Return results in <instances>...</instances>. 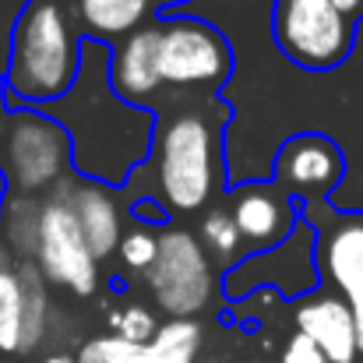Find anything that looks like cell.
<instances>
[{
	"label": "cell",
	"instance_id": "obj_1",
	"mask_svg": "<svg viewBox=\"0 0 363 363\" xmlns=\"http://www.w3.org/2000/svg\"><path fill=\"white\" fill-rule=\"evenodd\" d=\"M110 53H113V46L85 39L82 74H78L74 89L60 103L43 106V113L67 130L74 173L82 180H96L113 191H123L130 184V177L155 152L159 117L113 92Z\"/></svg>",
	"mask_w": 363,
	"mask_h": 363
},
{
	"label": "cell",
	"instance_id": "obj_2",
	"mask_svg": "<svg viewBox=\"0 0 363 363\" xmlns=\"http://www.w3.org/2000/svg\"><path fill=\"white\" fill-rule=\"evenodd\" d=\"M85 39L71 0H28L11 28L4 110H43L60 103L82 74Z\"/></svg>",
	"mask_w": 363,
	"mask_h": 363
},
{
	"label": "cell",
	"instance_id": "obj_3",
	"mask_svg": "<svg viewBox=\"0 0 363 363\" xmlns=\"http://www.w3.org/2000/svg\"><path fill=\"white\" fill-rule=\"evenodd\" d=\"M230 117L233 106L219 96L208 110H184L159 121L155 152L145 166L155 169V187L169 212H198L219 191Z\"/></svg>",
	"mask_w": 363,
	"mask_h": 363
},
{
	"label": "cell",
	"instance_id": "obj_4",
	"mask_svg": "<svg viewBox=\"0 0 363 363\" xmlns=\"http://www.w3.org/2000/svg\"><path fill=\"white\" fill-rule=\"evenodd\" d=\"M159 21V74L162 89L180 96H223L233 78V46L208 21L194 14H155Z\"/></svg>",
	"mask_w": 363,
	"mask_h": 363
},
{
	"label": "cell",
	"instance_id": "obj_5",
	"mask_svg": "<svg viewBox=\"0 0 363 363\" xmlns=\"http://www.w3.org/2000/svg\"><path fill=\"white\" fill-rule=\"evenodd\" d=\"M74 173L71 138L43 110H4L0 121V177L7 194L39 198Z\"/></svg>",
	"mask_w": 363,
	"mask_h": 363
},
{
	"label": "cell",
	"instance_id": "obj_6",
	"mask_svg": "<svg viewBox=\"0 0 363 363\" xmlns=\"http://www.w3.org/2000/svg\"><path fill=\"white\" fill-rule=\"evenodd\" d=\"M272 39L293 67L328 74L353 60L357 21L335 0H272Z\"/></svg>",
	"mask_w": 363,
	"mask_h": 363
},
{
	"label": "cell",
	"instance_id": "obj_7",
	"mask_svg": "<svg viewBox=\"0 0 363 363\" xmlns=\"http://www.w3.org/2000/svg\"><path fill=\"white\" fill-rule=\"evenodd\" d=\"M272 289L279 293V300H303L311 293L321 289V268H318V230L300 219L296 230L282 243L268 247V250H250L243 254L230 272H223L219 293L237 303L250 293Z\"/></svg>",
	"mask_w": 363,
	"mask_h": 363
},
{
	"label": "cell",
	"instance_id": "obj_8",
	"mask_svg": "<svg viewBox=\"0 0 363 363\" xmlns=\"http://www.w3.org/2000/svg\"><path fill=\"white\" fill-rule=\"evenodd\" d=\"M71 184H74V173L60 180L50 198H43L35 264L50 286H64L74 296H92L99 289V261L71 208Z\"/></svg>",
	"mask_w": 363,
	"mask_h": 363
},
{
	"label": "cell",
	"instance_id": "obj_9",
	"mask_svg": "<svg viewBox=\"0 0 363 363\" xmlns=\"http://www.w3.org/2000/svg\"><path fill=\"white\" fill-rule=\"evenodd\" d=\"M145 286L162 314L194 321V314H201L216 296L212 257L194 233L166 226L159 233L155 264L145 272Z\"/></svg>",
	"mask_w": 363,
	"mask_h": 363
},
{
	"label": "cell",
	"instance_id": "obj_10",
	"mask_svg": "<svg viewBox=\"0 0 363 363\" xmlns=\"http://www.w3.org/2000/svg\"><path fill=\"white\" fill-rule=\"evenodd\" d=\"M300 216L318 230L321 279L350 303L363 357V212H339L332 205H300Z\"/></svg>",
	"mask_w": 363,
	"mask_h": 363
},
{
	"label": "cell",
	"instance_id": "obj_11",
	"mask_svg": "<svg viewBox=\"0 0 363 363\" xmlns=\"http://www.w3.org/2000/svg\"><path fill=\"white\" fill-rule=\"evenodd\" d=\"M272 184L300 205H332V194L346 184V155L325 130H300L275 148Z\"/></svg>",
	"mask_w": 363,
	"mask_h": 363
},
{
	"label": "cell",
	"instance_id": "obj_12",
	"mask_svg": "<svg viewBox=\"0 0 363 363\" xmlns=\"http://www.w3.org/2000/svg\"><path fill=\"white\" fill-rule=\"evenodd\" d=\"M201 325L198 321H184V318H169L166 325H159L152 342H127L121 335H96L78 350V363H194L201 350Z\"/></svg>",
	"mask_w": 363,
	"mask_h": 363
},
{
	"label": "cell",
	"instance_id": "obj_13",
	"mask_svg": "<svg viewBox=\"0 0 363 363\" xmlns=\"http://www.w3.org/2000/svg\"><path fill=\"white\" fill-rule=\"evenodd\" d=\"M230 216L240 230L243 243H250L254 250H268V247L282 243L303 219L300 201L272 180L233 187L230 191Z\"/></svg>",
	"mask_w": 363,
	"mask_h": 363
},
{
	"label": "cell",
	"instance_id": "obj_14",
	"mask_svg": "<svg viewBox=\"0 0 363 363\" xmlns=\"http://www.w3.org/2000/svg\"><path fill=\"white\" fill-rule=\"evenodd\" d=\"M296 332L307 335L328 363H357L360 360V342H357V321L350 303L339 293H311L303 300H296L293 311Z\"/></svg>",
	"mask_w": 363,
	"mask_h": 363
},
{
	"label": "cell",
	"instance_id": "obj_15",
	"mask_svg": "<svg viewBox=\"0 0 363 363\" xmlns=\"http://www.w3.org/2000/svg\"><path fill=\"white\" fill-rule=\"evenodd\" d=\"M110 85L113 92L152 110V99L162 96V74H159V21L152 18L145 28L130 32L127 39H121L110 53Z\"/></svg>",
	"mask_w": 363,
	"mask_h": 363
},
{
	"label": "cell",
	"instance_id": "obj_16",
	"mask_svg": "<svg viewBox=\"0 0 363 363\" xmlns=\"http://www.w3.org/2000/svg\"><path fill=\"white\" fill-rule=\"evenodd\" d=\"M71 208L82 223V233L92 247L96 261H106L121 250L123 240V219L121 208H117V194L113 187L106 184H96V180H82L74 173V184H71Z\"/></svg>",
	"mask_w": 363,
	"mask_h": 363
},
{
	"label": "cell",
	"instance_id": "obj_17",
	"mask_svg": "<svg viewBox=\"0 0 363 363\" xmlns=\"http://www.w3.org/2000/svg\"><path fill=\"white\" fill-rule=\"evenodd\" d=\"M78 11V21L89 39L117 46L130 32L145 28L148 18H155L152 0H71Z\"/></svg>",
	"mask_w": 363,
	"mask_h": 363
},
{
	"label": "cell",
	"instance_id": "obj_18",
	"mask_svg": "<svg viewBox=\"0 0 363 363\" xmlns=\"http://www.w3.org/2000/svg\"><path fill=\"white\" fill-rule=\"evenodd\" d=\"M39 216H43V201H39V198H25V194H7V198H4L0 233H4V240L14 250L18 261H35Z\"/></svg>",
	"mask_w": 363,
	"mask_h": 363
},
{
	"label": "cell",
	"instance_id": "obj_19",
	"mask_svg": "<svg viewBox=\"0 0 363 363\" xmlns=\"http://www.w3.org/2000/svg\"><path fill=\"white\" fill-rule=\"evenodd\" d=\"M18 275H21V296H25V314H21V353L39 350L43 335H46V321H50V282L43 279L35 261H18Z\"/></svg>",
	"mask_w": 363,
	"mask_h": 363
},
{
	"label": "cell",
	"instance_id": "obj_20",
	"mask_svg": "<svg viewBox=\"0 0 363 363\" xmlns=\"http://www.w3.org/2000/svg\"><path fill=\"white\" fill-rule=\"evenodd\" d=\"M198 233H201L198 240L205 247V254H212L223 264V272H230L237 261H243V237L230 216V208H208L201 216Z\"/></svg>",
	"mask_w": 363,
	"mask_h": 363
},
{
	"label": "cell",
	"instance_id": "obj_21",
	"mask_svg": "<svg viewBox=\"0 0 363 363\" xmlns=\"http://www.w3.org/2000/svg\"><path fill=\"white\" fill-rule=\"evenodd\" d=\"M21 275L18 268L0 272V353H21Z\"/></svg>",
	"mask_w": 363,
	"mask_h": 363
},
{
	"label": "cell",
	"instance_id": "obj_22",
	"mask_svg": "<svg viewBox=\"0 0 363 363\" xmlns=\"http://www.w3.org/2000/svg\"><path fill=\"white\" fill-rule=\"evenodd\" d=\"M155 254H159V233H155V230H148V226H134V230L123 233L121 261H123L127 272H134V275L145 279V272L155 264Z\"/></svg>",
	"mask_w": 363,
	"mask_h": 363
},
{
	"label": "cell",
	"instance_id": "obj_23",
	"mask_svg": "<svg viewBox=\"0 0 363 363\" xmlns=\"http://www.w3.org/2000/svg\"><path fill=\"white\" fill-rule=\"evenodd\" d=\"M110 328H113V335H121L127 342H152L155 339V332H159V321L152 318V311H145V307H127V311H113L110 314Z\"/></svg>",
	"mask_w": 363,
	"mask_h": 363
},
{
	"label": "cell",
	"instance_id": "obj_24",
	"mask_svg": "<svg viewBox=\"0 0 363 363\" xmlns=\"http://www.w3.org/2000/svg\"><path fill=\"white\" fill-rule=\"evenodd\" d=\"M130 216H134L138 223H145L148 230H155V226L166 230V223H169V208H166L159 198H148V194H134V198H130Z\"/></svg>",
	"mask_w": 363,
	"mask_h": 363
},
{
	"label": "cell",
	"instance_id": "obj_25",
	"mask_svg": "<svg viewBox=\"0 0 363 363\" xmlns=\"http://www.w3.org/2000/svg\"><path fill=\"white\" fill-rule=\"evenodd\" d=\"M279 363H328V357L307 339V335H300V332H293L289 339H286V346H282V357Z\"/></svg>",
	"mask_w": 363,
	"mask_h": 363
},
{
	"label": "cell",
	"instance_id": "obj_26",
	"mask_svg": "<svg viewBox=\"0 0 363 363\" xmlns=\"http://www.w3.org/2000/svg\"><path fill=\"white\" fill-rule=\"evenodd\" d=\"M28 0H0V78L7 67V46H11V28L18 21V14L25 11Z\"/></svg>",
	"mask_w": 363,
	"mask_h": 363
},
{
	"label": "cell",
	"instance_id": "obj_27",
	"mask_svg": "<svg viewBox=\"0 0 363 363\" xmlns=\"http://www.w3.org/2000/svg\"><path fill=\"white\" fill-rule=\"evenodd\" d=\"M7 268H18V257H14V250L7 247L4 233H0V272H7Z\"/></svg>",
	"mask_w": 363,
	"mask_h": 363
},
{
	"label": "cell",
	"instance_id": "obj_28",
	"mask_svg": "<svg viewBox=\"0 0 363 363\" xmlns=\"http://www.w3.org/2000/svg\"><path fill=\"white\" fill-rule=\"evenodd\" d=\"M335 7L350 18H363V0H335Z\"/></svg>",
	"mask_w": 363,
	"mask_h": 363
},
{
	"label": "cell",
	"instance_id": "obj_29",
	"mask_svg": "<svg viewBox=\"0 0 363 363\" xmlns=\"http://www.w3.org/2000/svg\"><path fill=\"white\" fill-rule=\"evenodd\" d=\"M43 363H78L74 357H67V353H53V357H46Z\"/></svg>",
	"mask_w": 363,
	"mask_h": 363
},
{
	"label": "cell",
	"instance_id": "obj_30",
	"mask_svg": "<svg viewBox=\"0 0 363 363\" xmlns=\"http://www.w3.org/2000/svg\"><path fill=\"white\" fill-rule=\"evenodd\" d=\"M0 106H4V78H0Z\"/></svg>",
	"mask_w": 363,
	"mask_h": 363
}]
</instances>
